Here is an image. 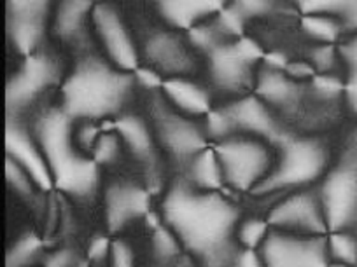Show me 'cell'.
I'll return each mask as SVG.
<instances>
[{
  "label": "cell",
  "instance_id": "25",
  "mask_svg": "<svg viewBox=\"0 0 357 267\" xmlns=\"http://www.w3.org/2000/svg\"><path fill=\"white\" fill-rule=\"evenodd\" d=\"M329 260L340 264H357V238L349 231H333L328 238Z\"/></svg>",
  "mask_w": 357,
  "mask_h": 267
},
{
  "label": "cell",
  "instance_id": "40",
  "mask_svg": "<svg viewBox=\"0 0 357 267\" xmlns=\"http://www.w3.org/2000/svg\"><path fill=\"white\" fill-rule=\"evenodd\" d=\"M287 65H289V61H287V58L284 56V54L272 53L266 56V67L273 68V70L282 72V70H286Z\"/></svg>",
  "mask_w": 357,
  "mask_h": 267
},
{
  "label": "cell",
  "instance_id": "5",
  "mask_svg": "<svg viewBox=\"0 0 357 267\" xmlns=\"http://www.w3.org/2000/svg\"><path fill=\"white\" fill-rule=\"evenodd\" d=\"M214 152L221 166L225 184L240 193L256 189L275 161V145L250 135H231L215 142Z\"/></svg>",
  "mask_w": 357,
  "mask_h": 267
},
{
  "label": "cell",
  "instance_id": "38",
  "mask_svg": "<svg viewBox=\"0 0 357 267\" xmlns=\"http://www.w3.org/2000/svg\"><path fill=\"white\" fill-rule=\"evenodd\" d=\"M338 19L352 32H357V0H345L342 11H340Z\"/></svg>",
  "mask_w": 357,
  "mask_h": 267
},
{
  "label": "cell",
  "instance_id": "17",
  "mask_svg": "<svg viewBox=\"0 0 357 267\" xmlns=\"http://www.w3.org/2000/svg\"><path fill=\"white\" fill-rule=\"evenodd\" d=\"M208 53L211 74L215 84L228 91H236L249 82V61L243 60L235 44H218Z\"/></svg>",
  "mask_w": 357,
  "mask_h": 267
},
{
  "label": "cell",
  "instance_id": "13",
  "mask_svg": "<svg viewBox=\"0 0 357 267\" xmlns=\"http://www.w3.org/2000/svg\"><path fill=\"white\" fill-rule=\"evenodd\" d=\"M6 150H8V157H11L20 166L29 171L37 187L46 191L54 186L40 145L37 147L32 136L25 131V128L13 119H9L8 126H6Z\"/></svg>",
  "mask_w": 357,
  "mask_h": 267
},
{
  "label": "cell",
  "instance_id": "33",
  "mask_svg": "<svg viewBox=\"0 0 357 267\" xmlns=\"http://www.w3.org/2000/svg\"><path fill=\"white\" fill-rule=\"evenodd\" d=\"M314 88L326 98L336 97L343 91V84L336 77L328 74H321L314 79Z\"/></svg>",
  "mask_w": 357,
  "mask_h": 267
},
{
  "label": "cell",
  "instance_id": "10",
  "mask_svg": "<svg viewBox=\"0 0 357 267\" xmlns=\"http://www.w3.org/2000/svg\"><path fill=\"white\" fill-rule=\"evenodd\" d=\"M58 65L46 54H29L22 68L9 79L6 88V105L11 114L25 108L47 86L58 81Z\"/></svg>",
  "mask_w": 357,
  "mask_h": 267
},
{
  "label": "cell",
  "instance_id": "31",
  "mask_svg": "<svg viewBox=\"0 0 357 267\" xmlns=\"http://www.w3.org/2000/svg\"><path fill=\"white\" fill-rule=\"evenodd\" d=\"M98 129L93 124H82L74 133V142L84 154H91L95 149V143L98 140Z\"/></svg>",
  "mask_w": 357,
  "mask_h": 267
},
{
  "label": "cell",
  "instance_id": "7",
  "mask_svg": "<svg viewBox=\"0 0 357 267\" xmlns=\"http://www.w3.org/2000/svg\"><path fill=\"white\" fill-rule=\"evenodd\" d=\"M158 138L170 156L178 161H191L207 145V133L198 128L190 115L183 114L172 105L158 102L153 108Z\"/></svg>",
  "mask_w": 357,
  "mask_h": 267
},
{
  "label": "cell",
  "instance_id": "8",
  "mask_svg": "<svg viewBox=\"0 0 357 267\" xmlns=\"http://www.w3.org/2000/svg\"><path fill=\"white\" fill-rule=\"evenodd\" d=\"M328 231H347L357 222V164L333 170L321 189Z\"/></svg>",
  "mask_w": 357,
  "mask_h": 267
},
{
  "label": "cell",
  "instance_id": "1",
  "mask_svg": "<svg viewBox=\"0 0 357 267\" xmlns=\"http://www.w3.org/2000/svg\"><path fill=\"white\" fill-rule=\"evenodd\" d=\"M163 218L184 250L205 262H219L229 248L238 211L218 191L175 186L163 201Z\"/></svg>",
  "mask_w": 357,
  "mask_h": 267
},
{
  "label": "cell",
  "instance_id": "35",
  "mask_svg": "<svg viewBox=\"0 0 357 267\" xmlns=\"http://www.w3.org/2000/svg\"><path fill=\"white\" fill-rule=\"evenodd\" d=\"M88 257L91 262H104L107 257H111V241L105 236L95 238L88 248Z\"/></svg>",
  "mask_w": 357,
  "mask_h": 267
},
{
  "label": "cell",
  "instance_id": "3",
  "mask_svg": "<svg viewBox=\"0 0 357 267\" xmlns=\"http://www.w3.org/2000/svg\"><path fill=\"white\" fill-rule=\"evenodd\" d=\"M70 122L63 108L50 112L39 124V145L54 187L72 196H88L98 184V164L75 145Z\"/></svg>",
  "mask_w": 357,
  "mask_h": 267
},
{
  "label": "cell",
  "instance_id": "15",
  "mask_svg": "<svg viewBox=\"0 0 357 267\" xmlns=\"http://www.w3.org/2000/svg\"><path fill=\"white\" fill-rule=\"evenodd\" d=\"M226 112L231 118L235 133L242 131V135L257 136L273 145L286 135L261 98H243L229 105Z\"/></svg>",
  "mask_w": 357,
  "mask_h": 267
},
{
  "label": "cell",
  "instance_id": "14",
  "mask_svg": "<svg viewBox=\"0 0 357 267\" xmlns=\"http://www.w3.org/2000/svg\"><path fill=\"white\" fill-rule=\"evenodd\" d=\"M144 54L158 74L183 77L195 68V58L184 42L172 32L153 33L144 44Z\"/></svg>",
  "mask_w": 357,
  "mask_h": 267
},
{
  "label": "cell",
  "instance_id": "2",
  "mask_svg": "<svg viewBox=\"0 0 357 267\" xmlns=\"http://www.w3.org/2000/svg\"><path fill=\"white\" fill-rule=\"evenodd\" d=\"M132 89L128 72L88 58L74 68L61 86L65 114L72 119L107 118L123 108Z\"/></svg>",
  "mask_w": 357,
  "mask_h": 267
},
{
  "label": "cell",
  "instance_id": "30",
  "mask_svg": "<svg viewBox=\"0 0 357 267\" xmlns=\"http://www.w3.org/2000/svg\"><path fill=\"white\" fill-rule=\"evenodd\" d=\"M6 178H8L9 187L15 189L18 194H22V196L32 194V184H36L33 178L30 177L25 168L20 166L11 157H8V161H6Z\"/></svg>",
  "mask_w": 357,
  "mask_h": 267
},
{
  "label": "cell",
  "instance_id": "12",
  "mask_svg": "<svg viewBox=\"0 0 357 267\" xmlns=\"http://www.w3.org/2000/svg\"><path fill=\"white\" fill-rule=\"evenodd\" d=\"M50 0H8V33L22 54H32L46 25Z\"/></svg>",
  "mask_w": 357,
  "mask_h": 267
},
{
  "label": "cell",
  "instance_id": "11",
  "mask_svg": "<svg viewBox=\"0 0 357 267\" xmlns=\"http://www.w3.org/2000/svg\"><path fill=\"white\" fill-rule=\"evenodd\" d=\"M91 22L114 67L125 72L135 70L139 67V56L119 13L111 4L100 2L93 6Z\"/></svg>",
  "mask_w": 357,
  "mask_h": 267
},
{
  "label": "cell",
  "instance_id": "18",
  "mask_svg": "<svg viewBox=\"0 0 357 267\" xmlns=\"http://www.w3.org/2000/svg\"><path fill=\"white\" fill-rule=\"evenodd\" d=\"M229 0H160L163 18L177 29H193L205 16L219 15Z\"/></svg>",
  "mask_w": 357,
  "mask_h": 267
},
{
  "label": "cell",
  "instance_id": "36",
  "mask_svg": "<svg viewBox=\"0 0 357 267\" xmlns=\"http://www.w3.org/2000/svg\"><path fill=\"white\" fill-rule=\"evenodd\" d=\"M133 74H135L137 81L140 82V84L144 86V88L147 89H158L163 86V77H161L160 74H158L154 68L151 67H137L135 70H133Z\"/></svg>",
  "mask_w": 357,
  "mask_h": 267
},
{
  "label": "cell",
  "instance_id": "21",
  "mask_svg": "<svg viewBox=\"0 0 357 267\" xmlns=\"http://www.w3.org/2000/svg\"><path fill=\"white\" fill-rule=\"evenodd\" d=\"M93 11L91 0H61L56 15V33L61 39H75L84 30V22Z\"/></svg>",
  "mask_w": 357,
  "mask_h": 267
},
{
  "label": "cell",
  "instance_id": "27",
  "mask_svg": "<svg viewBox=\"0 0 357 267\" xmlns=\"http://www.w3.org/2000/svg\"><path fill=\"white\" fill-rule=\"evenodd\" d=\"M270 232V224L268 220H259V218H247V220L236 224L235 236L240 243L243 245V248H254L259 250V246L263 245L264 238Z\"/></svg>",
  "mask_w": 357,
  "mask_h": 267
},
{
  "label": "cell",
  "instance_id": "32",
  "mask_svg": "<svg viewBox=\"0 0 357 267\" xmlns=\"http://www.w3.org/2000/svg\"><path fill=\"white\" fill-rule=\"evenodd\" d=\"M111 264L116 267H128L133 264V250L123 239L111 243Z\"/></svg>",
  "mask_w": 357,
  "mask_h": 267
},
{
  "label": "cell",
  "instance_id": "29",
  "mask_svg": "<svg viewBox=\"0 0 357 267\" xmlns=\"http://www.w3.org/2000/svg\"><path fill=\"white\" fill-rule=\"evenodd\" d=\"M119 147H121V138L114 133H105L98 136L95 149L91 152L97 164H111L119 157Z\"/></svg>",
  "mask_w": 357,
  "mask_h": 267
},
{
  "label": "cell",
  "instance_id": "6",
  "mask_svg": "<svg viewBox=\"0 0 357 267\" xmlns=\"http://www.w3.org/2000/svg\"><path fill=\"white\" fill-rule=\"evenodd\" d=\"M263 264L275 267H312L329 262L328 238L324 234H298L270 225L259 246Z\"/></svg>",
  "mask_w": 357,
  "mask_h": 267
},
{
  "label": "cell",
  "instance_id": "28",
  "mask_svg": "<svg viewBox=\"0 0 357 267\" xmlns=\"http://www.w3.org/2000/svg\"><path fill=\"white\" fill-rule=\"evenodd\" d=\"M183 250V245L178 241V238L175 236V232L170 227H165V225L156 224L154 225L153 232V252L154 255L160 260H170L174 257H177Z\"/></svg>",
  "mask_w": 357,
  "mask_h": 267
},
{
  "label": "cell",
  "instance_id": "24",
  "mask_svg": "<svg viewBox=\"0 0 357 267\" xmlns=\"http://www.w3.org/2000/svg\"><path fill=\"white\" fill-rule=\"evenodd\" d=\"M301 23H303V29L308 35L324 44L335 42L340 35V30H342L338 19L326 15H305Z\"/></svg>",
  "mask_w": 357,
  "mask_h": 267
},
{
  "label": "cell",
  "instance_id": "19",
  "mask_svg": "<svg viewBox=\"0 0 357 267\" xmlns=\"http://www.w3.org/2000/svg\"><path fill=\"white\" fill-rule=\"evenodd\" d=\"M165 97L177 111L188 115H200L211 112L208 95L200 86L184 77H170L161 86Z\"/></svg>",
  "mask_w": 357,
  "mask_h": 267
},
{
  "label": "cell",
  "instance_id": "37",
  "mask_svg": "<svg viewBox=\"0 0 357 267\" xmlns=\"http://www.w3.org/2000/svg\"><path fill=\"white\" fill-rule=\"evenodd\" d=\"M314 63L319 70H322V74L333 67V63H335V51H333L329 44H324V46L317 47L314 51Z\"/></svg>",
  "mask_w": 357,
  "mask_h": 267
},
{
  "label": "cell",
  "instance_id": "26",
  "mask_svg": "<svg viewBox=\"0 0 357 267\" xmlns=\"http://www.w3.org/2000/svg\"><path fill=\"white\" fill-rule=\"evenodd\" d=\"M40 248H43L40 239L36 234H32V232H26V234L20 236L18 241L11 246L8 257H6V264L13 267L32 264L36 257L40 253Z\"/></svg>",
  "mask_w": 357,
  "mask_h": 267
},
{
  "label": "cell",
  "instance_id": "20",
  "mask_svg": "<svg viewBox=\"0 0 357 267\" xmlns=\"http://www.w3.org/2000/svg\"><path fill=\"white\" fill-rule=\"evenodd\" d=\"M119 138L126 149L142 163L149 164L154 159V145L146 122L137 115H123L114 124Z\"/></svg>",
  "mask_w": 357,
  "mask_h": 267
},
{
  "label": "cell",
  "instance_id": "34",
  "mask_svg": "<svg viewBox=\"0 0 357 267\" xmlns=\"http://www.w3.org/2000/svg\"><path fill=\"white\" fill-rule=\"evenodd\" d=\"M233 4L240 9L243 16L264 15L272 8V0H233Z\"/></svg>",
  "mask_w": 357,
  "mask_h": 267
},
{
  "label": "cell",
  "instance_id": "39",
  "mask_svg": "<svg viewBox=\"0 0 357 267\" xmlns=\"http://www.w3.org/2000/svg\"><path fill=\"white\" fill-rule=\"evenodd\" d=\"M74 262L75 259L72 257L70 252H67V250H60V252L53 253V257L47 259V264H50V266H72Z\"/></svg>",
  "mask_w": 357,
  "mask_h": 267
},
{
  "label": "cell",
  "instance_id": "22",
  "mask_svg": "<svg viewBox=\"0 0 357 267\" xmlns=\"http://www.w3.org/2000/svg\"><path fill=\"white\" fill-rule=\"evenodd\" d=\"M191 184L204 191H219L225 184L214 149H204L190 161Z\"/></svg>",
  "mask_w": 357,
  "mask_h": 267
},
{
  "label": "cell",
  "instance_id": "23",
  "mask_svg": "<svg viewBox=\"0 0 357 267\" xmlns=\"http://www.w3.org/2000/svg\"><path fill=\"white\" fill-rule=\"evenodd\" d=\"M340 54H342L347 70H349L343 91H345L347 102H349L352 112L357 114V33L352 39L343 42V46L340 47Z\"/></svg>",
  "mask_w": 357,
  "mask_h": 267
},
{
  "label": "cell",
  "instance_id": "9",
  "mask_svg": "<svg viewBox=\"0 0 357 267\" xmlns=\"http://www.w3.org/2000/svg\"><path fill=\"white\" fill-rule=\"evenodd\" d=\"M268 224L298 234H326L328 222L322 208L321 193L317 194L307 187L298 189L272 208L268 215Z\"/></svg>",
  "mask_w": 357,
  "mask_h": 267
},
{
  "label": "cell",
  "instance_id": "4",
  "mask_svg": "<svg viewBox=\"0 0 357 267\" xmlns=\"http://www.w3.org/2000/svg\"><path fill=\"white\" fill-rule=\"evenodd\" d=\"M328 161V150L321 142L286 133L275 143L272 171L252 193L272 194L305 189L324 175Z\"/></svg>",
  "mask_w": 357,
  "mask_h": 267
},
{
  "label": "cell",
  "instance_id": "16",
  "mask_svg": "<svg viewBox=\"0 0 357 267\" xmlns=\"http://www.w3.org/2000/svg\"><path fill=\"white\" fill-rule=\"evenodd\" d=\"M149 210V194L133 184H114L105 194V222L116 232Z\"/></svg>",
  "mask_w": 357,
  "mask_h": 267
}]
</instances>
